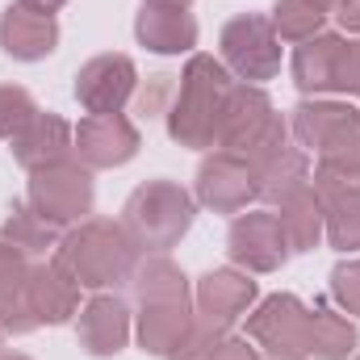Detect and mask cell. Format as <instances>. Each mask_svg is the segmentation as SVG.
Segmentation results:
<instances>
[{"instance_id": "7", "label": "cell", "mask_w": 360, "mask_h": 360, "mask_svg": "<svg viewBox=\"0 0 360 360\" xmlns=\"http://www.w3.org/2000/svg\"><path fill=\"white\" fill-rule=\"evenodd\" d=\"M252 335L272 356H285V360L310 356V314L289 293H276L260 306V314L252 319Z\"/></svg>"}, {"instance_id": "14", "label": "cell", "mask_w": 360, "mask_h": 360, "mask_svg": "<svg viewBox=\"0 0 360 360\" xmlns=\"http://www.w3.org/2000/svg\"><path fill=\"white\" fill-rule=\"evenodd\" d=\"M252 297H256V285L248 276H239V272H210L201 281V293H197L201 314H205V331H218V327L235 323Z\"/></svg>"}, {"instance_id": "25", "label": "cell", "mask_w": 360, "mask_h": 360, "mask_svg": "<svg viewBox=\"0 0 360 360\" xmlns=\"http://www.w3.org/2000/svg\"><path fill=\"white\" fill-rule=\"evenodd\" d=\"M8 239H13V248L42 252V248H51V239H55V222H46L38 210H17L13 222H8Z\"/></svg>"}, {"instance_id": "15", "label": "cell", "mask_w": 360, "mask_h": 360, "mask_svg": "<svg viewBox=\"0 0 360 360\" xmlns=\"http://www.w3.org/2000/svg\"><path fill=\"white\" fill-rule=\"evenodd\" d=\"M55 38H59L55 21L42 17V13H30L21 4L8 8L4 21H0V42L13 59H42V55L55 51Z\"/></svg>"}, {"instance_id": "2", "label": "cell", "mask_w": 360, "mask_h": 360, "mask_svg": "<svg viewBox=\"0 0 360 360\" xmlns=\"http://www.w3.org/2000/svg\"><path fill=\"white\" fill-rule=\"evenodd\" d=\"M188 222H193V201H188L184 188L168 184V180L143 184L126 201V226H130L134 243H143V248L176 243L180 235L188 231Z\"/></svg>"}, {"instance_id": "31", "label": "cell", "mask_w": 360, "mask_h": 360, "mask_svg": "<svg viewBox=\"0 0 360 360\" xmlns=\"http://www.w3.org/2000/svg\"><path fill=\"white\" fill-rule=\"evenodd\" d=\"M151 4H160V8H180L184 0H151Z\"/></svg>"}, {"instance_id": "17", "label": "cell", "mask_w": 360, "mask_h": 360, "mask_svg": "<svg viewBox=\"0 0 360 360\" xmlns=\"http://www.w3.org/2000/svg\"><path fill=\"white\" fill-rule=\"evenodd\" d=\"M126 331H130V319H126V306L117 297H92L84 319H80V340L92 356H109V352H122L126 344Z\"/></svg>"}, {"instance_id": "12", "label": "cell", "mask_w": 360, "mask_h": 360, "mask_svg": "<svg viewBox=\"0 0 360 360\" xmlns=\"http://www.w3.org/2000/svg\"><path fill=\"white\" fill-rule=\"evenodd\" d=\"M197 188H201V201L205 205H214V210H239L248 197L260 193V180H256V168L252 164H243L239 155L226 151V155H214V160L201 164Z\"/></svg>"}, {"instance_id": "16", "label": "cell", "mask_w": 360, "mask_h": 360, "mask_svg": "<svg viewBox=\"0 0 360 360\" xmlns=\"http://www.w3.org/2000/svg\"><path fill=\"white\" fill-rule=\"evenodd\" d=\"M76 285H80V281H72L63 264L34 269L30 272V285H25L34 319H38V323H63V319L76 310Z\"/></svg>"}, {"instance_id": "27", "label": "cell", "mask_w": 360, "mask_h": 360, "mask_svg": "<svg viewBox=\"0 0 360 360\" xmlns=\"http://www.w3.org/2000/svg\"><path fill=\"white\" fill-rule=\"evenodd\" d=\"M331 289H335V297H340L348 310H356V314H360V260L340 264L335 276H331Z\"/></svg>"}, {"instance_id": "30", "label": "cell", "mask_w": 360, "mask_h": 360, "mask_svg": "<svg viewBox=\"0 0 360 360\" xmlns=\"http://www.w3.org/2000/svg\"><path fill=\"white\" fill-rule=\"evenodd\" d=\"M59 4H63V0H21V8H30V13H42V17H51Z\"/></svg>"}, {"instance_id": "24", "label": "cell", "mask_w": 360, "mask_h": 360, "mask_svg": "<svg viewBox=\"0 0 360 360\" xmlns=\"http://www.w3.org/2000/svg\"><path fill=\"white\" fill-rule=\"evenodd\" d=\"M323 21V4L314 0H276V30L285 38H310Z\"/></svg>"}, {"instance_id": "26", "label": "cell", "mask_w": 360, "mask_h": 360, "mask_svg": "<svg viewBox=\"0 0 360 360\" xmlns=\"http://www.w3.org/2000/svg\"><path fill=\"white\" fill-rule=\"evenodd\" d=\"M34 117H38V109H34L30 92L25 89H0V134L4 139H17Z\"/></svg>"}, {"instance_id": "13", "label": "cell", "mask_w": 360, "mask_h": 360, "mask_svg": "<svg viewBox=\"0 0 360 360\" xmlns=\"http://www.w3.org/2000/svg\"><path fill=\"white\" fill-rule=\"evenodd\" d=\"M76 143H80V155H84L89 164L109 168V164H126V160L134 155L139 134H134V126L122 122L117 113H92L89 122L76 130Z\"/></svg>"}, {"instance_id": "22", "label": "cell", "mask_w": 360, "mask_h": 360, "mask_svg": "<svg viewBox=\"0 0 360 360\" xmlns=\"http://www.w3.org/2000/svg\"><path fill=\"white\" fill-rule=\"evenodd\" d=\"M281 226H285V239L297 248V252H310L319 243V231H323V201L314 193H293L285 201V214H281Z\"/></svg>"}, {"instance_id": "9", "label": "cell", "mask_w": 360, "mask_h": 360, "mask_svg": "<svg viewBox=\"0 0 360 360\" xmlns=\"http://www.w3.org/2000/svg\"><path fill=\"white\" fill-rule=\"evenodd\" d=\"M319 201L331 218V243L360 248V172L319 168Z\"/></svg>"}, {"instance_id": "23", "label": "cell", "mask_w": 360, "mask_h": 360, "mask_svg": "<svg viewBox=\"0 0 360 360\" xmlns=\"http://www.w3.org/2000/svg\"><path fill=\"white\" fill-rule=\"evenodd\" d=\"M352 344H356V331L344 323V319H335V314H327V310H314L310 314V352L323 360H344L352 352Z\"/></svg>"}, {"instance_id": "8", "label": "cell", "mask_w": 360, "mask_h": 360, "mask_svg": "<svg viewBox=\"0 0 360 360\" xmlns=\"http://www.w3.org/2000/svg\"><path fill=\"white\" fill-rule=\"evenodd\" d=\"M222 51L243 80H269L281 68V46L264 17H235L222 30Z\"/></svg>"}, {"instance_id": "21", "label": "cell", "mask_w": 360, "mask_h": 360, "mask_svg": "<svg viewBox=\"0 0 360 360\" xmlns=\"http://www.w3.org/2000/svg\"><path fill=\"white\" fill-rule=\"evenodd\" d=\"M256 180H260V193L272 201H289L293 193H302V180H306V160L297 151H272L264 160H256Z\"/></svg>"}, {"instance_id": "11", "label": "cell", "mask_w": 360, "mask_h": 360, "mask_svg": "<svg viewBox=\"0 0 360 360\" xmlns=\"http://www.w3.org/2000/svg\"><path fill=\"white\" fill-rule=\"evenodd\" d=\"M285 226L272 214H248L231 226V256L256 272H269L285 260Z\"/></svg>"}, {"instance_id": "3", "label": "cell", "mask_w": 360, "mask_h": 360, "mask_svg": "<svg viewBox=\"0 0 360 360\" xmlns=\"http://www.w3.org/2000/svg\"><path fill=\"white\" fill-rule=\"evenodd\" d=\"M63 260L80 285H113L134 264V239H126V231L113 222H89L63 243Z\"/></svg>"}, {"instance_id": "4", "label": "cell", "mask_w": 360, "mask_h": 360, "mask_svg": "<svg viewBox=\"0 0 360 360\" xmlns=\"http://www.w3.org/2000/svg\"><path fill=\"white\" fill-rule=\"evenodd\" d=\"M222 147L231 151H248L252 160H264L272 151L285 147V126L272 113L269 96L256 89H239L231 92L226 113H222V130H218Z\"/></svg>"}, {"instance_id": "33", "label": "cell", "mask_w": 360, "mask_h": 360, "mask_svg": "<svg viewBox=\"0 0 360 360\" xmlns=\"http://www.w3.org/2000/svg\"><path fill=\"white\" fill-rule=\"evenodd\" d=\"M4 360H25V356H4Z\"/></svg>"}, {"instance_id": "18", "label": "cell", "mask_w": 360, "mask_h": 360, "mask_svg": "<svg viewBox=\"0 0 360 360\" xmlns=\"http://www.w3.org/2000/svg\"><path fill=\"white\" fill-rule=\"evenodd\" d=\"M25 285H30V272L21 264V256L0 243V323L13 327V331H30L34 327V319H30L34 310H30Z\"/></svg>"}, {"instance_id": "10", "label": "cell", "mask_w": 360, "mask_h": 360, "mask_svg": "<svg viewBox=\"0 0 360 360\" xmlns=\"http://www.w3.org/2000/svg\"><path fill=\"white\" fill-rule=\"evenodd\" d=\"M130 89H134V63L126 55L92 59L76 80V96L89 105V113H117Z\"/></svg>"}, {"instance_id": "32", "label": "cell", "mask_w": 360, "mask_h": 360, "mask_svg": "<svg viewBox=\"0 0 360 360\" xmlns=\"http://www.w3.org/2000/svg\"><path fill=\"white\" fill-rule=\"evenodd\" d=\"M356 72H360V46H356Z\"/></svg>"}, {"instance_id": "19", "label": "cell", "mask_w": 360, "mask_h": 360, "mask_svg": "<svg viewBox=\"0 0 360 360\" xmlns=\"http://www.w3.org/2000/svg\"><path fill=\"white\" fill-rule=\"evenodd\" d=\"M139 38H143L151 51L172 55V51H188V46H193L197 25H193L180 8H160V4H151V8H143V17H139Z\"/></svg>"}, {"instance_id": "29", "label": "cell", "mask_w": 360, "mask_h": 360, "mask_svg": "<svg viewBox=\"0 0 360 360\" xmlns=\"http://www.w3.org/2000/svg\"><path fill=\"white\" fill-rule=\"evenodd\" d=\"M340 21L348 30H360V0H340Z\"/></svg>"}, {"instance_id": "5", "label": "cell", "mask_w": 360, "mask_h": 360, "mask_svg": "<svg viewBox=\"0 0 360 360\" xmlns=\"http://www.w3.org/2000/svg\"><path fill=\"white\" fill-rule=\"evenodd\" d=\"M293 76L306 92L319 89H340V92H360V72H356V46L340 42V38H319L306 42L293 59Z\"/></svg>"}, {"instance_id": "20", "label": "cell", "mask_w": 360, "mask_h": 360, "mask_svg": "<svg viewBox=\"0 0 360 360\" xmlns=\"http://www.w3.org/2000/svg\"><path fill=\"white\" fill-rule=\"evenodd\" d=\"M68 151V126L59 117H34L21 134H17V160L30 164V168H46V164H59Z\"/></svg>"}, {"instance_id": "1", "label": "cell", "mask_w": 360, "mask_h": 360, "mask_svg": "<svg viewBox=\"0 0 360 360\" xmlns=\"http://www.w3.org/2000/svg\"><path fill=\"white\" fill-rule=\"evenodd\" d=\"M226 101H231V76L197 55L184 72V84H180V101L172 109V139L188 143V147H205L214 143V134L222 130V113H226Z\"/></svg>"}, {"instance_id": "6", "label": "cell", "mask_w": 360, "mask_h": 360, "mask_svg": "<svg viewBox=\"0 0 360 360\" xmlns=\"http://www.w3.org/2000/svg\"><path fill=\"white\" fill-rule=\"evenodd\" d=\"M30 197H34V210L46 222H68V218H80L92 205V180L76 164H63L59 160V164L34 168Z\"/></svg>"}, {"instance_id": "34", "label": "cell", "mask_w": 360, "mask_h": 360, "mask_svg": "<svg viewBox=\"0 0 360 360\" xmlns=\"http://www.w3.org/2000/svg\"><path fill=\"white\" fill-rule=\"evenodd\" d=\"M314 4H331V0H314Z\"/></svg>"}, {"instance_id": "28", "label": "cell", "mask_w": 360, "mask_h": 360, "mask_svg": "<svg viewBox=\"0 0 360 360\" xmlns=\"http://www.w3.org/2000/svg\"><path fill=\"white\" fill-rule=\"evenodd\" d=\"M210 360H256V356H252L248 344H222V348H214V356Z\"/></svg>"}]
</instances>
